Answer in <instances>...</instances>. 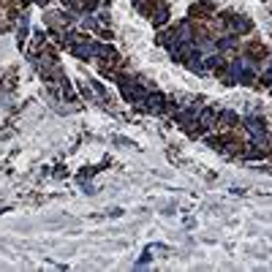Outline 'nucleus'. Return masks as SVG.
Here are the masks:
<instances>
[{"label": "nucleus", "instance_id": "nucleus-1", "mask_svg": "<svg viewBox=\"0 0 272 272\" xmlns=\"http://www.w3.org/2000/svg\"><path fill=\"white\" fill-rule=\"evenodd\" d=\"M44 22L49 25V28H55V30H63V28H68V25L74 22V17H65V14H57V11H46Z\"/></svg>", "mask_w": 272, "mask_h": 272}, {"label": "nucleus", "instance_id": "nucleus-2", "mask_svg": "<svg viewBox=\"0 0 272 272\" xmlns=\"http://www.w3.org/2000/svg\"><path fill=\"white\" fill-rule=\"evenodd\" d=\"M212 11H215V6H212L210 0H204V3H194V6H191V9H188V17H191V19H210Z\"/></svg>", "mask_w": 272, "mask_h": 272}, {"label": "nucleus", "instance_id": "nucleus-3", "mask_svg": "<svg viewBox=\"0 0 272 272\" xmlns=\"http://www.w3.org/2000/svg\"><path fill=\"white\" fill-rule=\"evenodd\" d=\"M245 128L250 131V136H253L256 142H264V139H267V125L258 120V117H248V120H245Z\"/></svg>", "mask_w": 272, "mask_h": 272}, {"label": "nucleus", "instance_id": "nucleus-4", "mask_svg": "<svg viewBox=\"0 0 272 272\" xmlns=\"http://www.w3.org/2000/svg\"><path fill=\"white\" fill-rule=\"evenodd\" d=\"M245 55L253 57V60H267L269 49H267V44H261V41H250L248 46H245Z\"/></svg>", "mask_w": 272, "mask_h": 272}, {"label": "nucleus", "instance_id": "nucleus-5", "mask_svg": "<svg viewBox=\"0 0 272 272\" xmlns=\"http://www.w3.org/2000/svg\"><path fill=\"white\" fill-rule=\"evenodd\" d=\"M98 3H101V0H63V6L71 11H93Z\"/></svg>", "mask_w": 272, "mask_h": 272}, {"label": "nucleus", "instance_id": "nucleus-6", "mask_svg": "<svg viewBox=\"0 0 272 272\" xmlns=\"http://www.w3.org/2000/svg\"><path fill=\"white\" fill-rule=\"evenodd\" d=\"M150 19H152V25H166V22H169V11L161 6V9L152 11V17H150Z\"/></svg>", "mask_w": 272, "mask_h": 272}, {"label": "nucleus", "instance_id": "nucleus-7", "mask_svg": "<svg viewBox=\"0 0 272 272\" xmlns=\"http://www.w3.org/2000/svg\"><path fill=\"white\" fill-rule=\"evenodd\" d=\"M142 104H147L150 109L155 112V109H161V106H163V98H161V96H144V101H142Z\"/></svg>", "mask_w": 272, "mask_h": 272}, {"label": "nucleus", "instance_id": "nucleus-8", "mask_svg": "<svg viewBox=\"0 0 272 272\" xmlns=\"http://www.w3.org/2000/svg\"><path fill=\"white\" fill-rule=\"evenodd\" d=\"M36 3H38V6H46V3H49V0H36Z\"/></svg>", "mask_w": 272, "mask_h": 272}, {"label": "nucleus", "instance_id": "nucleus-9", "mask_svg": "<svg viewBox=\"0 0 272 272\" xmlns=\"http://www.w3.org/2000/svg\"><path fill=\"white\" fill-rule=\"evenodd\" d=\"M155 3H158V0H155Z\"/></svg>", "mask_w": 272, "mask_h": 272}]
</instances>
